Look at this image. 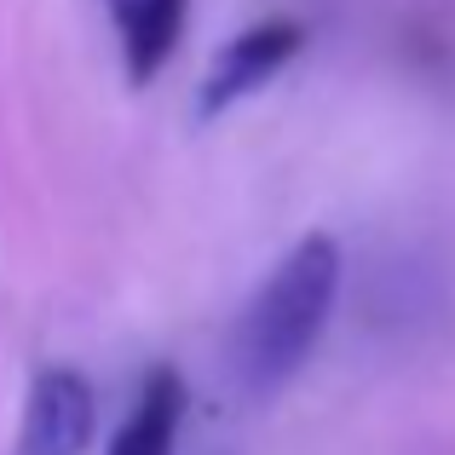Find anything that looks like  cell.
Listing matches in <instances>:
<instances>
[{
	"mask_svg": "<svg viewBox=\"0 0 455 455\" xmlns=\"http://www.w3.org/2000/svg\"><path fill=\"white\" fill-rule=\"evenodd\" d=\"M340 300V243L329 231H311L271 266L254 300L236 311L225 340V375L243 398H277L306 369L311 346L323 340Z\"/></svg>",
	"mask_w": 455,
	"mask_h": 455,
	"instance_id": "obj_1",
	"label": "cell"
},
{
	"mask_svg": "<svg viewBox=\"0 0 455 455\" xmlns=\"http://www.w3.org/2000/svg\"><path fill=\"white\" fill-rule=\"evenodd\" d=\"M300 46H306V23H294V18H266V23H254V29L231 35V41L213 52L208 76H202V87H196V116L213 122V116L236 110L243 99H254L283 64L300 58Z\"/></svg>",
	"mask_w": 455,
	"mask_h": 455,
	"instance_id": "obj_2",
	"label": "cell"
},
{
	"mask_svg": "<svg viewBox=\"0 0 455 455\" xmlns=\"http://www.w3.org/2000/svg\"><path fill=\"white\" fill-rule=\"evenodd\" d=\"M99 427V398L76 369H41L23 398L18 455H87Z\"/></svg>",
	"mask_w": 455,
	"mask_h": 455,
	"instance_id": "obj_3",
	"label": "cell"
},
{
	"mask_svg": "<svg viewBox=\"0 0 455 455\" xmlns=\"http://www.w3.org/2000/svg\"><path fill=\"white\" fill-rule=\"evenodd\" d=\"M179 427H185V380L173 369H156L104 455H173Z\"/></svg>",
	"mask_w": 455,
	"mask_h": 455,
	"instance_id": "obj_5",
	"label": "cell"
},
{
	"mask_svg": "<svg viewBox=\"0 0 455 455\" xmlns=\"http://www.w3.org/2000/svg\"><path fill=\"white\" fill-rule=\"evenodd\" d=\"M116 35H122V64L127 81L145 87L167 69V58L179 52V35H185L190 0H104Z\"/></svg>",
	"mask_w": 455,
	"mask_h": 455,
	"instance_id": "obj_4",
	"label": "cell"
}]
</instances>
